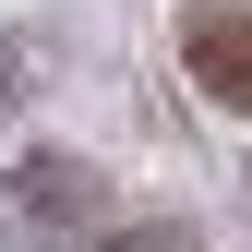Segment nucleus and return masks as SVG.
<instances>
[{"mask_svg":"<svg viewBox=\"0 0 252 252\" xmlns=\"http://www.w3.org/2000/svg\"><path fill=\"white\" fill-rule=\"evenodd\" d=\"M12 204L36 216V240H72V216H96V180L48 156V168H24V180H12Z\"/></svg>","mask_w":252,"mask_h":252,"instance_id":"nucleus-2","label":"nucleus"},{"mask_svg":"<svg viewBox=\"0 0 252 252\" xmlns=\"http://www.w3.org/2000/svg\"><path fill=\"white\" fill-rule=\"evenodd\" d=\"M180 60H192V84L216 108L252 120V12L240 0H192V12H180Z\"/></svg>","mask_w":252,"mask_h":252,"instance_id":"nucleus-1","label":"nucleus"},{"mask_svg":"<svg viewBox=\"0 0 252 252\" xmlns=\"http://www.w3.org/2000/svg\"><path fill=\"white\" fill-rule=\"evenodd\" d=\"M96 252H192L180 228H120V240H96Z\"/></svg>","mask_w":252,"mask_h":252,"instance_id":"nucleus-3","label":"nucleus"}]
</instances>
